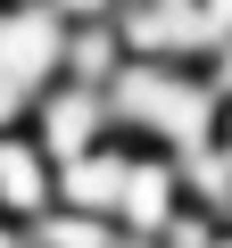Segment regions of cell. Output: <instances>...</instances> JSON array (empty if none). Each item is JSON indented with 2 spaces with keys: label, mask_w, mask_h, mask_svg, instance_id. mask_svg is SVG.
I'll list each match as a JSON object with an SVG mask.
<instances>
[{
  "label": "cell",
  "mask_w": 232,
  "mask_h": 248,
  "mask_svg": "<svg viewBox=\"0 0 232 248\" xmlns=\"http://www.w3.org/2000/svg\"><path fill=\"white\" fill-rule=\"evenodd\" d=\"M0 248H33V223H17V215H0Z\"/></svg>",
  "instance_id": "6da1fadb"
}]
</instances>
